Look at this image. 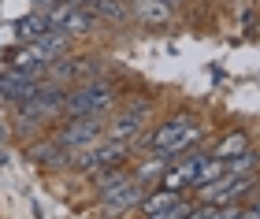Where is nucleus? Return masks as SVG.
Here are the masks:
<instances>
[{
	"mask_svg": "<svg viewBox=\"0 0 260 219\" xmlns=\"http://www.w3.org/2000/svg\"><path fill=\"white\" fill-rule=\"evenodd\" d=\"M227 171H231V175H249V171H260V153H256V149H245V153L231 156L227 160Z\"/></svg>",
	"mask_w": 260,
	"mask_h": 219,
	"instance_id": "nucleus-20",
	"label": "nucleus"
},
{
	"mask_svg": "<svg viewBox=\"0 0 260 219\" xmlns=\"http://www.w3.org/2000/svg\"><path fill=\"white\" fill-rule=\"evenodd\" d=\"M138 212L145 219H190L193 204L182 197V190H171V186H152L145 193V201L138 204Z\"/></svg>",
	"mask_w": 260,
	"mask_h": 219,
	"instance_id": "nucleus-7",
	"label": "nucleus"
},
{
	"mask_svg": "<svg viewBox=\"0 0 260 219\" xmlns=\"http://www.w3.org/2000/svg\"><path fill=\"white\" fill-rule=\"evenodd\" d=\"M26 160L38 164V167H45V171H67L71 167V149H63L52 134H38L26 145Z\"/></svg>",
	"mask_w": 260,
	"mask_h": 219,
	"instance_id": "nucleus-10",
	"label": "nucleus"
},
{
	"mask_svg": "<svg viewBox=\"0 0 260 219\" xmlns=\"http://www.w3.org/2000/svg\"><path fill=\"white\" fill-rule=\"evenodd\" d=\"M193 123H197V115H193V112H175L164 126H156V130L149 134V153L164 156V153H168V149L186 134V126H193Z\"/></svg>",
	"mask_w": 260,
	"mask_h": 219,
	"instance_id": "nucleus-12",
	"label": "nucleus"
},
{
	"mask_svg": "<svg viewBox=\"0 0 260 219\" xmlns=\"http://www.w3.org/2000/svg\"><path fill=\"white\" fill-rule=\"evenodd\" d=\"M49 26L71 33L75 41H86V38H93V33L104 30V22L93 15L89 8H75V4H67V0H60V4L49 11Z\"/></svg>",
	"mask_w": 260,
	"mask_h": 219,
	"instance_id": "nucleus-6",
	"label": "nucleus"
},
{
	"mask_svg": "<svg viewBox=\"0 0 260 219\" xmlns=\"http://www.w3.org/2000/svg\"><path fill=\"white\" fill-rule=\"evenodd\" d=\"M130 160H134L130 141L104 134V137H97L93 145L71 153V167H67V171H75V175H93V171H101V167H108V164H130Z\"/></svg>",
	"mask_w": 260,
	"mask_h": 219,
	"instance_id": "nucleus-3",
	"label": "nucleus"
},
{
	"mask_svg": "<svg viewBox=\"0 0 260 219\" xmlns=\"http://www.w3.org/2000/svg\"><path fill=\"white\" fill-rule=\"evenodd\" d=\"M34 89H38V82H34L30 75H22L19 67H0V100H4L8 108H15V104H22Z\"/></svg>",
	"mask_w": 260,
	"mask_h": 219,
	"instance_id": "nucleus-14",
	"label": "nucleus"
},
{
	"mask_svg": "<svg viewBox=\"0 0 260 219\" xmlns=\"http://www.w3.org/2000/svg\"><path fill=\"white\" fill-rule=\"evenodd\" d=\"M130 178V164H108V167H101V171H93V175H86L89 182V190H93V197L104 190H112V186H119V182Z\"/></svg>",
	"mask_w": 260,
	"mask_h": 219,
	"instance_id": "nucleus-19",
	"label": "nucleus"
},
{
	"mask_svg": "<svg viewBox=\"0 0 260 219\" xmlns=\"http://www.w3.org/2000/svg\"><path fill=\"white\" fill-rule=\"evenodd\" d=\"M164 4H171V8H175V11H179V8H182V4H186V0H164Z\"/></svg>",
	"mask_w": 260,
	"mask_h": 219,
	"instance_id": "nucleus-23",
	"label": "nucleus"
},
{
	"mask_svg": "<svg viewBox=\"0 0 260 219\" xmlns=\"http://www.w3.org/2000/svg\"><path fill=\"white\" fill-rule=\"evenodd\" d=\"M60 4V0H30V8H38V11H45V15H49V11Z\"/></svg>",
	"mask_w": 260,
	"mask_h": 219,
	"instance_id": "nucleus-21",
	"label": "nucleus"
},
{
	"mask_svg": "<svg viewBox=\"0 0 260 219\" xmlns=\"http://www.w3.org/2000/svg\"><path fill=\"white\" fill-rule=\"evenodd\" d=\"M119 104V86L112 78H86L78 86H67L63 97V115H112V108Z\"/></svg>",
	"mask_w": 260,
	"mask_h": 219,
	"instance_id": "nucleus-2",
	"label": "nucleus"
},
{
	"mask_svg": "<svg viewBox=\"0 0 260 219\" xmlns=\"http://www.w3.org/2000/svg\"><path fill=\"white\" fill-rule=\"evenodd\" d=\"M89 11L104 26H115V30L134 26V19H130V0H89Z\"/></svg>",
	"mask_w": 260,
	"mask_h": 219,
	"instance_id": "nucleus-15",
	"label": "nucleus"
},
{
	"mask_svg": "<svg viewBox=\"0 0 260 219\" xmlns=\"http://www.w3.org/2000/svg\"><path fill=\"white\" fill-rule=\"evenodd\" d=\"M130 19L145 30H168L175 26V8L164 0H130Z\"/></svg>",
	"mask_w": 260,
	"mask_h": 219,
	"instance_id": "nucleus-11",
	"label": "nucleus"
},
{
	"mask_svg": "<svg viewBox=\"0 0 260 219\" xmlns=\"http://www.w3.org/2000/svg\"><path fill=\"white\" fill-rule=\"evenodd\" d=\"M26 49L38 56L41 63H49V67H52L56 60H60V56H67L71 49H75V38H71V33H63V30H56V26H49L38 41H30Z\"/></svg>",
	"mask_w": 260,
	"mask_h": 219,
	"instance_id": "nucleus-13",
	"label": "nucleus"
},
{
	"mask_svg": "<svg viewBox=\"0 0 260 219\" xmlns=\"http://www.w3.org/2000/svg\"><path fill=\"white\" fill-rule=\"evenodd\" d=\"M245 149H253V137H249V130H227V134H219L216 141L208 145V153H212V156L231 160V156L245 153Z\"/></svg>",
	"mask_w": 260,
	"mask_h": 219,
	"instance_id": "nucleus-18",
	"label": "nucleus"
},
{
	"mask_svg": "<svg viewBox=\"0 0 260 219\" xmlns=\"http://www.w3.org/2000/svg\"><path fill=\"white\" fill-rule=\"evenodd\" d=\"M145 193H149V190L141 186V182H134V175H130L126 182H119V186L97 193V204H101L104 215H126V212H134L138 204L145 201Z\"/></svg>",
	"mask_w": 260,
	"mask_h": 219,
	"instance_id": "nucleus-9",
	"label": "nucleus"
},
{
	"mask_svg": "<svg viewBox=\"0 0 260 219\" xmlns=\"http://www.w3.org/2000/svg\"><path fill=\"white\" fill-rule=\"evenodd\" d=\"M97 75H104V63L93 60V52H89V56L67 52V56H60V60L49 67V78H52V82H60V86H78V82L97 78Z\"/></svg>",
	"mask_w": 260,
	"mask_h": 219,
	"instance_id": "nucleus-8",
	"label": "nucleus"
},
{
	"mask_svg": "<svg viewBox=\"0 0 260 219\" xmlns=\"http://www.w3.org/2000/svg\"><path fill=\"white\" fill-rule=\"evenodd\" d=\"M104 134H108V115H63V119L56 123V130H52V137L63 149H71V153L93 145Z\"/></svg>",
	"mask_w": 260,
	"mask_h": 219,
	"instance_id": "nucleus-5",
	"label": "nucleus"
},
{
	"mask_svg": "<svg viewBox=\"0 0 260 219\" xmlns=\"http://www.w3.org/2000/svg\"><path fill=\"white\" fill-rule=\"evenodd\" d=\"M63 97H67V86L52 82V78H41L38 89L22 100V104H15L11 112H15V130L22 137H38L49 130V123H60L63 119Z\"/></svg>",
	"mask_w": 260,
	"mask_h": 219,
	"instance_id": "nucleus-1",
	"label": "nucleus"
},
{
	"mask_svg": "<svg viewBox=\"0 0 260 219\" xmlns=\"http://www.w3.org/2000/svg\"><path fill=\"white\" fill-rule=\"evenodd\" d=\"M45 30H49V15H45V11H38V8H30L26 15H19L15 22H11L15 45H30V41H38Z\"/></svg>",
	"mask_w": 260,
	"mask_h": 219,
	"instance_id": "nucleus-16",
	"label": "nucleus"
},
{
	"mask_svg": "<svg viewBox=\"0 0 260 219\" xmlns=\"http://www.w3.org/2000/svg\"><path fill=\"white\" fill-rule=\"evenodd\" d=\"M164 171H168V160L156 156V153H145V160H138V164H130V175H134V182H141L145 190L160 186Z\"/></svg>",
	"mask_w": 260,
	"mask_h": 219,
	"instance_id": "nucleus-17",
	"label": "nucleus"
},
{
	"mask_svg": "<svg viewBox=\"0 0 260 219\" xmlns=\"http://www.w3.org/2000/svg\"><path fill=\"white\" fill-rule=\"evenodd\" d=\"M152 108H156V100H152L149 93L119 100V104L112 108V115H108V134L112 137H123V141H134V137L149 126Z\"/></svg>",
	"mask_w": 260,
	"mask_h": 219,
	"instance_id": "nucleus-4",
	"label": "nucleus"
},
{
	"mask_svg": "<svg viewBox=\"0 0 260 219\" xmlns=\"http://www.w3.org/2000/svg\"><path fill=\"white\" fill-rule=\"evenodd\" d=\"M242 26L253 33V8H245V11H242Z\"/></svg>",
	"mask_w": 260,
	"mask_h": 219,
	"instance_id": "nucleus-22",
	"label": "nucleus"
}]
</instances>
